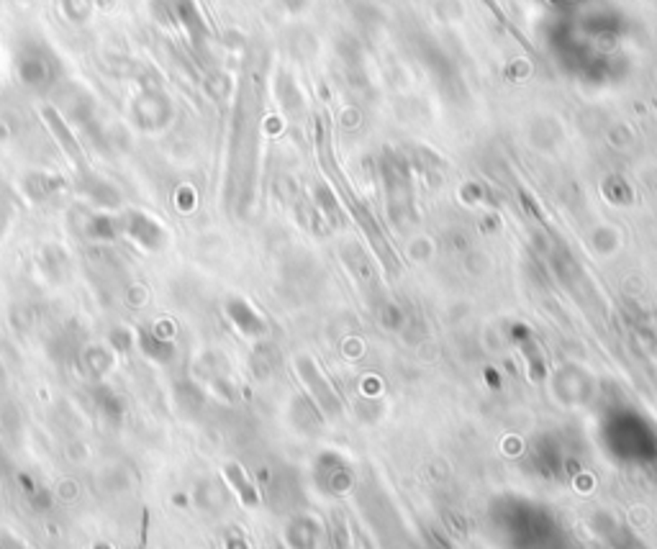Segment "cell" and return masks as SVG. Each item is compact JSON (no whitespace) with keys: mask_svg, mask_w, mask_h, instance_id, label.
<instances>
[{"mask_svg":"<svg viewBox=\"0 0 657 549\" xmlns=\"http://www.w3.org/2000/svg\"><path fill=\"white\" fill-rule=\"evenodd\" d=\"M16 75L23 88H29L31 93H47L57 80V65L44 49L31 47V49L18 52Z\"/></svg>","mask_w":657,"mask_h":549,"instance_id":"1","label":"cell"},{"mask_svg":"<svg viewBox=\"0 0 657 549\" xmlns=\"http://www.w3.org/2000/svg\"><path fill=\"white\" fill-rule=\"evenodd\" d=\"M119 226L131 242H137L146 252H160L167 244V231L160 221L142 211H129L119 218Z\"/></svg>","mask_w":657,"mask_h":549,"instance_id":"2","label":"cell"},{"mask_svg":"<svg viewBox=\"0 0 657 549\" xmlns=\"http://www.w3.org/2000/svg\"><path fill=\"white\" fill-rule=\"evenodd\" d=\"M137 341H139V350H142L144 355L149 357V359H155V362H160V365H167V362L175 359V341L170 337H164V332H162L160 326L139 332Z\"/></svg>","mask_w":657,"mask_h":549,"instance_id":"3","label":"cell"},{"mask_svg":"<svg viewBox=\"0 0 657 549\" xmlns=\"http://www.w3.org/2000/svg\"><path fill=\"white\" fill-rule=\"evenodd\" d=\"M95 406H98V411L103 413V419L111 421V424H119V421L124 419L126 413L124 398H121L113 388H108V385H98V388H95Z\"/></svg>","mask_w":657,"mask_h":549,"instance_id":"4","label":"cell"},{"mask_svg":"<svg viewBox=\"0 0 657 549\" xmlns=\"http://www.w3.org/2000/svg\"><path fill=\"white\" fill-rule=\"evenodd\" d=\"M62 185H65L62 178L49 175V173H31L29 178L23 180L26 193L31 195L34 200H47V198H52V195L59 193V188H62Z\"/></svg>","mask_w":657,"mask_h":549,"instance_id":"5","label":"cell"},{"mask_svg":"<svg viewBox=\"0 0 657 549\" xmlns=\"http://www.w3.org/2000/svg\"><path fill=\"white\" fill-rule=\"evenodd\" d=\"M18 485L23 488V496L29 498V503H31V509L39 511V514H47V511H52L54 506V498L52 493L41 485V483H36L31 475H18Z\"/></svg>","mask_w":657,"mask_h":549,"instance_id":"6","label":"cell"},{"mask_svg":"<svg viewBox=\"0 0 657 549\" xmlns=\"http://www.w3.org/2000/svg\"><path fill=\"white\" fill-rule=\"evenodd\" d=\"M116 234H121V226L116 218H111L106 213H98V216H90L88 224H85V236L90 239H116Z\"/></svg>","mask_w":657,"mask_h":549,"instance_id":"7","label":"cell"},{"mask_svg":"<svg viewBox=\"0 0 657 549\" xmlns=\"http://www.w3.org/2000/svg\"><path fill=\"white\" fill-rule=\"evenodd\" d=\"M224 475H226V480L231 483V488H236V493H239V498H242L244 503H249V506H254V503H257V493H254L252 483L244 478V470H242L239 465L229 462V465L224 467Z\"/></svg>","mask_w":657,"mask_h":549,"instance_id":"8","label":"cell"},{"mask_svg":"<svg viewBox=\"0 0 657 549\" xmlns=\"http://www.w3.org/2000/svg\"><path fill=\"white\" fill-rule=\"evenodd\" d=\"M83 365L88 367L90 375L101 377V375L111 367V355H108L103 347H88V350L83 352Z\"/></svg>","mask_w":657,"mask_h":549,"instance_id":"9","label":"cell"},{"mask_svg":"<svg viewBox=\"0 0 657 549\" xmlns=\"http://www.w3.org/2000/svg\"><path fill=\"white\" fill-rule=\"evenodd\" d=\"M229 314H231V319H234V323H236L242 332H254V329H260V321L254 319V314L249 311L247 303L231 301Z\"/></svg>","mask_w":657,"mask_h":549,"instance_id":"10","label":"cell"},{"mask_svg":"<svg viewBox=\"0 0 657 549\" xmlns=\"http://www.w3.org/2000/svg\"><path fill=\"white\" fill-rule=\"evenodd\" d=\"M0 549H31L18 534L11 529H0Z\"/></svg>","mask_w":657,"mask_h":549,"instance_id":"11","label":"cell"}]
</instances>
